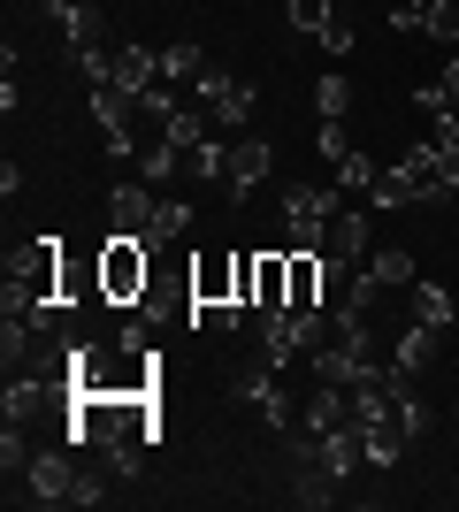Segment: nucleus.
Masks as SVG:
<instances>
[{"instance_id":"obj_1","label":"nucleus","mask_w":459,"mask_h":512,"mask_svg":"<svg viewBox=\"0 0 459 512\" xmlns=\"http://www.w3.org/2000/svg\"><path fill=\"white\" fill-rule=\"evenodd\" d=\"M146 291H153L146 237H108V253H100V299L108 306H146Z\"/></svg>"},{"instance_id":"obj_2","label":"nucleus","mask_w":459,"mask_h":512,"mask_svg":"<svg viewBox=\"0 0 459 512\" xmlns=\"http://www.w3.org/2000/svg\"><path fill=\"white\" fill-rule=\"evenodd\" d=\"M329 222H337V184H299V192H284V245L291 253H322Z\"/></svg>"},{"instance_id":"obj_3","label":"nucleus","mask_w":459,"mask_h":512,"mask_svg":"<svg viewBox=\"0 0 459 512\" xmlns=\"http://www.w3.org/2000/svg\"><path fill=\"white\" fill-rule=\"evenodd\" d=\"M77 482H85V467L69 459V444L23 459V497H31V505H77Z\"/></svg>"},{"instance_id":"obj_4","label":"nucleus","mask_w":459,"mask_h":512,"mask_svg":"<svg viewBox=\"0 0 459 512\" xmlns=\"http://www.w3.org/2000/svg\"><path fill=\"white\" fill-rule=\"evenodd\" d=\"M268 169H276V146H268V138L230 146V184H222V199H230V207H245V199H253V184H268Z\"/></svg>"},{"instance_id":"obj_5","label":"nucleus","mask_w":459,"mask_h":512,"mask_svg":"<svg viewBox=\"0 0 459 512\" xmlns=\"http://www.w3.org/2000/svg\"><path fill=\"white\" fill-rule=\"evenodd\" d=\"M222 299H238V253H207L192 268V306H222Z\"/></svg>"},{"instance_id":"obj_6","label":"nucleus","mask_w":459,"mask_h":512,"mask_svg":"<svg viewBox=\"0 0 459 512\" xmlns=\"http://www.w3.org/2000/svg\"><path fill=\"white\" fill-rule=\"evenodd\" d=\"M322 253H329V268H360V260L375 253V245H368V214H345V207H337V222H329V237H322Z\"/></svg>"},{"instance_id":"obj_7","label":"nucleus","mask_w":459,"mask_h":512,"mask_svg":"<svg viewBox=\"0 0 459 512\" xmlns=\"http://www.w3.org/2000/svg\"><path fill=\"white\" fill-rule=\"evenodd\" d=\"M153 207H161V199H153L146 184H115V199H108V230H115V237H146V230H153Z\"/></svg>"},{"instance_id":"obj_8","label":"nucleus","mask_w":459,"mask_h":512,"mask_svg":"<svg viewBox=\"0 0 459 512\" xmlns=\"http://www.w3.org/2000/svg\"><path fill=\"white\" fill-rule=\"evenodd\" d=\"M314 459H322V467L337 474V482H345V474L360 467V459H368V444H360V421H345V428H322V436H314Z\"/></svg>"},{"instance_id":"obj_9","label":"nucleus","mask_w":459,"mask_h":512,"mask_svg":"<svg viewBox=\"0 0 459 512\" xmlns=\"http://www.w3.org/2000/svg\"><path fill=\"white\" fill-rule=\"evenodd\" d=\"M368 207H429V176H414L406 161H398V169H383V176H375Z\"/></svg>"},{"instance_id":"obj_10","label":"nucleus","mask_w":459,"mask_h":512,"mask_svg":"<svg viewBox=\"0 0 459 512\" xmlns=\"http://www.w3.org/2000/svg\"><path fill=\"white\" fill-rule=\"evenodd\" d=\"M437 337H444V329H429V321H414V329H406V337L391 344V375H406V383H414L421 367L437 360Z\"/></svg>"},{"instance_id":"obj_11","label":"nucleus","mask_w":459,"mask_h":512,"mask_svg":"<svg viewBox=\"0 0 459 512\" xmlns=\"http://www.w3.org/2000/svg\"><path fill=\"white\" fill-rule=\"evenodd\" d=\"M39 8L62 23L69 46H100V8H92V0H39Z\"/></svg>"},{"instance_id":"obj_12","label":"nucleus","mask_w":459,"mask_h":512,"mask_svg":"<svg viewBox=\"0 0 459 512\" xmlns=\"http://www.w3.org/2000/svg\"><path fill=\"white\" fill-rule=\"evenodd\" d=\"M115 85L131 92V100H146V92L161 85V54H153V46H123V54H115Z\"/></svg>"},{"instance_id":"obj_13","label":"nucleus","mask_w":459,"mask_h":512,"mask_svg":"<svg viewBox=\"0 0 459 512\" xmlns=\"http://www.w3.org/2000/svg\"><path fill=\"white\" fill-rule=\"evenodd\" d=\"M360 268H368L383 291H414V283H421V268H414V253H406V245H375Z\"/></svg>"},{"instance_id":"obj_14","label":"nucleus","mask_w":459,"mask_h":512,"mask_svg":"<svg viewBox=\"0 0 459 512\" xmlns=\"http://www.w3.org/2000/svg\"><path fill=\"white\" fill-rule=\"evenodd\" d=\"M360 444H368V467H398L414 436H406V428H398V413H391V421H368V428H360Z\"/></svg>"},{"instance_id":"obj_15","label":"nucleus","mask_w":459,"mask_h":512,"mask_svg":"<svg viewBox=\"0 0 459 512\" xmlns=\"http://www.w3.org/2000/svg\"><path fill=\"white\" fill-rule=\"evenodd\" d=\"M238 398H245V406H261V421L291 428V398L276 390V375H238Z\"/></svg>"},{"instance_id":"obj_16","label":"nucleus","mask_w":459,"mask_h":512,"mask_svg":"<svg viewBox=\"0 0 459 512\" xmlns=\"http://www.w3.org/2000/svg\"><path fill=\"white\" fill-rule=\"evenodd\" d=\"M299 421L314 428V436H322V428H345V421H352V398H345V383H322L314 398H306V413H299Z\"/></svg>"},{"instance_id":"obj_17","label":"nucleus","mask_w":459,"mask_h":512,"mask_svg":"<svg viewBox=\"0 0 459 512\" xmlns=\"http://www.w3.org/2000/svg\"><path fill=\"white\" fill-rule=\"evenodd\" d=\"M176 169H184V146H169V138H153V146L138 153V176H146V184H169Z\"/></svg>"},{"instance_id":"obj_18","label":"nucleus","mask_w":459,"mask_h":512,"mask_svg":"<svg viewBox=\"0 0 459 512\" xmlns=\"http://www.w3.org/2000/svg\"><path fill=\"white\" fill-rule=\"evenodd\" d=\"M184 169L207 176V184H230V146H215V138H199L192 153H184Z\"/></svg>"},{"instance_id":"obj_19","label":"nucleus","mask_w":459,"mask_h":512,"mask_svg":"<svg viewBox=\"0 0 459 512\" xmlns=\"http://www.w3.org/2000/svg\"><path fill=\"white\" fill-rule=\"evenodd\" d=\"M199 69H207V54H199V46H161V85H192Z\"/></svg>"},{"instance_id":"obj_20","label":"nucleus","mask_w":459,"mask_h":512,"mask_svg":"<svg viewBox=\"0 0 459 512\" xmlns=\"http://www.w3.org/2000/svg\"><path fill=\"white\" fill-rule=\"evenodd\" d=\"M184 230H192V207H184V199H161V207H153L146 245H169V237H184Z\"/></svg>"},{"instance_id":"obj_21","label":"nucleus","mask_w":459,"mask_h":512,"mask_svg":"<svg viewBox=\"0 0 459 512\" xmlns=\"http://www.w3.org/2000/svg\"><path fill=\"white\" fill-rule=\"evenodd\" d=\"M414 321L444 329V321H452V291H444V283H414Z\"/></svg>"},{"instance_id":"obj_22","label":"nucleus","mask_w":459,"mask_h":512,"mask_svg":"<svg viewBox=\"0 0 459 512\" xmlns=\"http://www.w3.org/2000/svg\"><path fill=\"white\" fill-rule=\"evenodd\" d=\"M375 176H383V169H375L368 153H345V161H337V192H360V199H368Z\"/></svg>"},{"instance_id":"obj_23","label":"nucleus","mask_w":459,"mask_h":512,"mask_svg":"<svg viewBox=\"0 0 459 512\" xmlns=\"http://www.w3.org/2000/svg\"><path fill=\"white\" fill-rule=\"evenodd\" d=\"M352 107V77H337V69H329L322 85H314V115H345Z\"/></svg>"},{"instance_id":"obj_24","label":"nucleus","mask_w":459,"mask_h":512,"mask_svg":"<svg viewBox=\"0 0 459 512\" xmlns=\"http://www.w3.org/2000/svg\"><path fill=\"white\" fill-rule=\"evenodd\" d=\"M77 69H85V85H115V54L108 46H77Z\"/></svg>"},{"instance_id":"obj_25","label":"nucleus","mask_w":459,"mask_h":512,"mask_svg":"<svg viewBox=\"0 0 459 512\" xmlns=\"http://www.w3.org/2000/svg\"><path fill=\"white\" fill-rule=\"evenodd\" d=\"M199 130H207V123H199L192 107H176L169 123H161V138H169V146H184V153H192V146H199Z\"/></svg>"},{"instance_id":"obj_26","label":"nucleus","mask_w":459,"mask_h":512,"mask_svg":"<svg viewBox=\"0 0 459 512\" xmlns=\"http://www.w3.org/2000/svg\"><path fill=\"white\" fill-rule=\"evenodd\" d=\"M207 115H215V123H245V115H253V85H230Z\"/></svg>"},{"instance_id":"obj_27","label":"nucleus","mask_w":459,"mask_h":512,"mask_svg":"<svg viewBox=\"0 0 459 512\" xmlns=\"http://www.w3.org/2000/svg\"><path fill=\"white\" fill-rule=\"evenodd\" d=\"M337 16V0H291V31H322Z\"/></svg>"},{"instance_id":"obj_28","label":"nucleus","mask_w":459,"mask_h":512,"mask_svg":"<svg viewBox=\"0 0 459 512\" xmlns=\"http://www.w3.org/2000/svg\"><path fill=\"white\" fill-rule=\"evenodd\" d=\"M314 138H322V153H329V161H345V153H352V130H345V115H322V130H314Z\"/></svg>"},{"instance_id":"obj_29","label":"nucleus","mask_w":459,"mask_h":512,"mask_svg":"<svg viewBox=\"0 0 459 512\" xmlns=\"http://www.w3.org/2000/svg\"><path fill=\"white\" fill-rule=\"evenodd\" d=\"M23 459H31V444H23V421H8V428H0V467L23 474Z\"/></svg>"},{"instance_id":"obj_30","label":"nucleus","mask_w":459,"mask_h":512,"mask_svg":"<svg viewBox=\"0 0 459 512\" xmlns=\"http://www.w3.org/2000/svg\"><path fill=\"white\" fill-rule=\"evenodd\" d=\"M429 39H452L459 46V0H429Z\"/></svg>"},{"instance_id":"obj_31","label":"nucleus","mask_w":459,"mask_h":512,"mask_svg":"<svg viewBox=\"0 0 459 512\" xmlns=\"http://www.w3.org/2000/svg\"><path fill=\"white\" fill-rule=\"evenodd\" d=\"M322 46H329V54H352V16H345V8L322 23Z\"/></svg>"},{"instance_id":"obj_32","label":"nucleus","mask_w":459,"mask_h":512,"mask_svg":"<svg viewBox=\"0 0 459 512\" xmlns=\"http://www.w3.org/2000/svg\"><path fill=\"white\" fill-rule=\"evenodd\" d=\"M414 107H421V115H452V100H444V85H421V92H414Z\"/></svg>"},{"instance_id":"obj_33","label":"nucleus","mask_w":459,"mask_h":512,"mask_svg":"<svg viewBox=\"0 0 459 512\" xmlns=\"http://www.w3.org/2000/svg\"><path fill=\"white\" fill-rule=\"evenodd\" d=\"M437 85H444V100L459 107V54H452V62H444V77H437Z\"/></svg>"}]
</instances>
